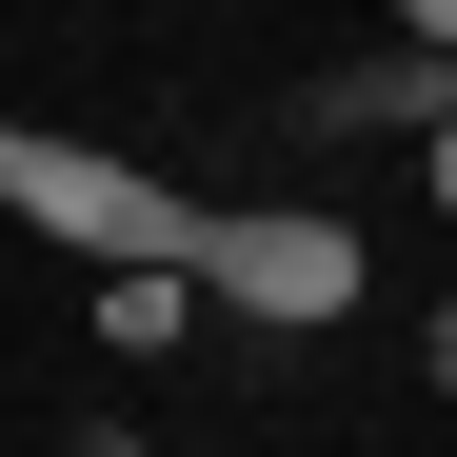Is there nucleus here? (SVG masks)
I'll return each instance as SVG.
<instances>
[{
  "instance_id": "obj_4",
  "label": "nucleus",
  "mask_w": 457,
  "mask_h": 457,
  "mask_svg": "<svg viewBox=\"0 0 457 457\" xmlns=\"http://www.w3.org/2000/svg\"><path fill=\"white\" fill-rule=\"evenodd\" d=\"M179 319H199V259H120L100 278V338L120 358H179Z\"/></svg>"
},
{
  "instance_id": "obj_6",
  "label": "nucleus",
  "mask_w": 457,
  "mask_h": 457,
  "mask_svg": "<svg viewBox=\"0 0 457 457\" xmlns=\"http://www.w3.org/2000/svg\"><path fill=\"white\" fill-rule=\"evenodd\" d=\"M437 398H457V319H437Z\"/></svg>"
},
{
  "instance_id": "obj_3",
  "label": "nucleus",
  "mask_w": 457,
  "mask_h": 457,
  "mask_svg": "<svg viewBox=\"0 0 457 457\" xmlns=\"http://www.w3.org/2000/svg\"><path fill=\"white\" fill-rule=\"evenodd\" d=\"M298 120H319V139H398V120H437V139H457V60L398 40V60H358V80H319Z\"/></svg>"
},
{
  "instance_id": "obj_5",
  "label": "nucleus",
  "mask_w": 457,
  "mask_h": 457,
  "mask_svg": "<svg viewBox=\"0 0 457 457\" xmlns=\"http://www.w3.org/2000/svg\"><path fill=\"white\" fill-rule=\"evenodd\" d=\"M398 40H418V60H457V0H398Z\"/></svg>"
},
{
  "instance_id": "obj_1",
  "label": "nucleus",
  "mask_w": 457,
  "mask_h": 457,
  "mask_svg": "<svg viewBox=\"0 0 457 457\" xmlns=\"http://www.w3.org/2000/svg\"><path fill=\"white\" fill-rule=\"evenodd\" d=\"M0 199H21L40 239H80V259H199L219 239L199 199H160L139 160H80V139H40V120H0Z\"/></svg>"
},
{
  "instance_id": "obj_2",
  "label": "nucleus",
  "mask_w": 457,
  "mask_h": 457,
  "mask_svg": "<svg viewBox=\"0 0 457 457\" xmlns=\"http://www.w3.org/2000/svg\"><path fill=\"white\" fill-rule=\"evenodd\" d=\"M199 278L239 298V319H278V338L358 319V239H338V219H219V239H199Z\"/></svg>"
},
{
  "instance_id": "obj_7",
  "label": "nucleus",
  "mask_w": 457,
  "mask_h": 457,
  "mask_svg": "<svg viewBox=\"0 0 457 457\" xmlns=\"http://www.w3.org/2000/svg\"><path fill=\"white\" fill-rule=\"evenodd\" d=\"M437 219H457V139H437Z\"/></svg>"
}]
</instances>
